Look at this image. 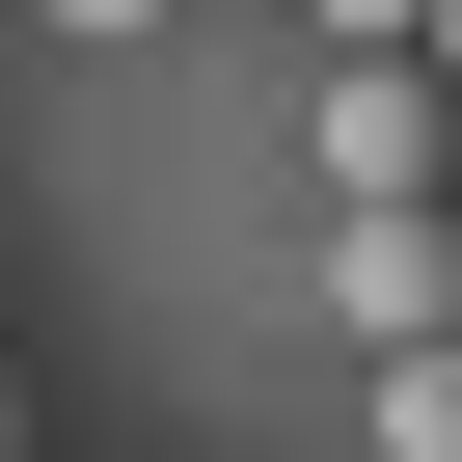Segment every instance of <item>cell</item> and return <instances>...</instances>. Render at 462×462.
Masks as SVG:
<instances>
[{
    "label": "cell",
    "instance_id": "cell-7",
    "mask_svg": "<svg viewBox=\"0 0 462 462\" xmlns=\"http://www.w3.org/2000/svg\"><path fill=\"white\" fill-rule=\"evenodd\" d=\"M435 82H462V0H435Z\"/></svg>",
    "mask_w": 462,
    "mask_h": 462
},
{
    "label": "cell",
    "instance_id": "cell-2",
    "mask_svg": "<svg viewBox=\"0 0 462 462\" xmlns=\"http://www.w3.org/2000/svg\"><path fill=\"white\" fill-rule=\"evenodd\" d=\"M327 300H354V354H462V190L327 217Z\"/></svg>",
    "mask_w": 462,
    "mask_h": 462
},
{
    "label": "cell",
    "instance_id": "cell-6",
    "mask_svg": "<svg viewBox=\"0 0 462 462\" xmlns=\"http://www.w3.org/2000/svg\"><path fill=\"white\" fill-rule=\"evenodd\" d=\"M0 462H28V381H0Z\"/></svg>",
    "mask_w": 462,
    "mask_h": 462
},
{
    "label": "cell",
    "instance_id": "cell-4",
    "mask_svg": "<svg viewBox=\"0 0 462 462\" xmlns=\"http://www.w3.org/2000/svg\"><path fill=\"white\" fill-rule=\"evenodd\" d=\"M327 55H435V0H327Z\"/></svg>",
    "mask_w": 462,
    "mask_h": 462
},
{
    "label": "cell",
    "instance_id": "cell-1",
    "mask_svg": "<svg viewBox=\"0 0 462 462\" xmlns=\"http://www.w3.org/2000/svg\"><path fill=\"white\" fill-rule=\"evenodd\" d=\"M408 190H462V82L435 55H327V217H408Z\"/></svg>",
    "mask_w": 462,
    "mask_h": 462
},
{
    "label": "cell",
    "instance_id": "cell-3",
    "mask_svg": "<svg viewBox=\"0 0 462 462\" xmlns=\"http://www.w3.org/2000/svg\"><path fill=\"white\" fill-rule=\"evenodd\" d=\"M381 462H462V354H381Z\"/></svg>",
    "mask_w": 462,
    "mask_h": 462
},
{
    "label": "cell",
    "instance_id": "cell-5",
    "mask_svg": "<svg viewBox=\"0 0 462 462\" xmlns=\"http://www.w3.org/2000/svg\"><path fill=\"white\" fill-rule=\"evenodd\" d=\"M55 28H163V0H55Z\"/></svg>",
    "mask_w": 462,
    "mask_h": 462
}]
</instances>
